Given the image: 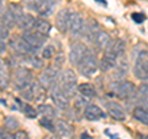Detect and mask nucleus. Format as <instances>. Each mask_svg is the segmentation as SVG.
<instances>
[{
	"instance_id": "obj_26",
	"label": "nucleus",
	"mask_w": 148,
	"mask_h": 139,
	"mask_svg": "<svg viewBox=\"0 0 148 139\" xmlns=\"http://www.w3.org/2000/svg\"><path fill=\"white\" fill-rule=\"evenodd\" d=\"M37 110H38V113L42 114L43 117L56 118V116H57V110L52 105H48V104H40Z\"/></svg>"
},
{
	"instance_id": "obj_1",
	"label": "nucleus",
	"mask_w": 148,
	"mask_h": 139,
	"mask_svg": "<svg viewBox=\"0 0 148 139\" xmlns=\"http://www.w3.org/2000/svg\"><path fill=\"white\" fill-rule=\"evenodd\" d=\"M77 75L72 69H66L64 72L61 73V75L58 78V81H57V85L61 90H63L67 95H73L74 94V90L77 87Z\"/></svg>"
},
{
	"instance_id": "obj_21",
	"label": "nucleus",
	"mask_w": 148,
	"mask_h": 139,
	"mask_svg": "<svg viewBox=\"0 0 148 139\" xmlns=\"http://www.w3.org/2000/svg\"><path fill=\"white\" fill-rule=\"evenodd\" d=\"M0 87H1V90H5L9 82H10V73H9V68L8 65L5 64V62H4V59L1 61V63H0Z\"/></svg>"
},
{
	"instance_id": "obj_29",
	"label": "nucleus",
	"mask_w": 148,
	"mask_h": 139,
	"mask_svg": "<svg viewBox=\"0 0 148 139\" xmlns=\"http://www.w3.org/2000/svg\"><path fill=\"white\" fill-rule=\"evenodd\" d=\"M40 124L42 127H45L49 132H53L54 133V131H56V123L53 122V119L49 118V117H42V118L40 119Z\"/></svg>"
},
{
	"instance_id": "obj_39",
	"label": "nucleus",
	"mask_w": 148,
	"mask_h": 139,
	"mask_svg": "<svg viewBox=\"0 0 148 139\" xmlns=\"http://www.w3.org/2000/svg\"><path fill=\"white\" fill-rule=\"evenodd\" d=\"M0 44H1V50L0 52H1V54H4L5 53V41H0Z\"/></svg>"
},
{
	"instance_id": "obj_10",
	"label": "nucleus",
	"mask_w": 148,
	"mask_h": 139,
	"mask_svg": "<svg viewBox=\"0 0 148 139\" xmlns=\"http://www.w3.org/2000/svg\"><path fill=\"white\" fill-rule=\"evenodd\" d=\"M22 37L25 38V41L34 49H40L43 47V44L46 42V36L38 33L37 31H35L34 29L32 30H27V31H24L22 33Z\"/></svg>"
},
{
	"instance_id": "obj_16",
	"label": "nucleus",
	"mask_w": 148,
	"mask_h": 139,
	"mask_svg": "<svg viewBox=\"0 0 148 139\" xmlns=\"http://www.w3.org/2000/svg\"><path fill=\"white\" fill-rule=\"evenodd\" d=\"M83 114L88 121H99V119L106 118V113L98 105H88L85 110L83 111Z\"/></svg>"
},
{
	"instance_id": "obj_30",
	"label": "nucleus",
	"mask_w": 148,
	"mask_h": 139,
	"mask_svg": "<svg viewBox=\"0 0 148 139\" xmlns=\"http://www.w3.org/2000/svg\"><path fill=\"white\" fill-rule=\"evenodd\" d=\"M88 99H89V97H85V96H83V95L78 96L77 99H75V101H74V106H75V108L84 111L85 107L88 106Z\"/></svg>"
},
{
	"instance_id": "obj_12",
	"label": "nucleus",
	"mask_w": 148,
	"mask_h": 139,
	"mask_svg": "<svg viewBox=\"0 0 148 139\" xmlns=\"http://www.w3.org/2000/svg\"><path fill=\"white\" fill-rule=\"evenodd\" d=\"M85 27V21L79 12H72L71 14V21H69V32L73 36H79L83 33Z\"/></svg>"
},
{
	"instance_id": "obj_2",
	"label": "nucleus",
	"mask_w": 148,
	"mask_h": 139,
	"mask_svg": "<svg viewBox=\"0 0 148 139\" xmlns=\"http://www.w3.org/2000/svg\"><path fill=\"white\" fill-rule=\"evenodd\" d=\"M20 92H21V96L26 101L42 102L46 99V87L40 81H34L29 87H26L25 90H22Z\"/></svg>"
},
{
	"instance_id": "obj_41",
	"label": "nucleus",
	"mask_w": 148,
	"mask_h": 139,
	"mask_svg": "<svg viewBox=\"0 0 148 139\" xmlns=\"http://www.w3.org/2000/svg\"><path fill=\"white\" fill-rule=\"evenodd\" d=\"M143 139H148V137H146V138H143Z\"/></svg>"
},
{
	"instance_id": "obj_15",
	"label": "nucleus",
	"mask_w": 148,
	"mask_h": 139,
	"mask_svg": "<svg viewBox=\"0 0 148 139\" xmlns=\"http://www.w3.org/2000/svg\"><path fill=\"white\" fill-rule=\"evenodd\" d=\"M106 110H108L110 117L116 119V121H125L126 119V113H125L122 105L116 102V101H110L106 104Z\"/></svg>"
},
{
	"instance_id": "obj_27",
	"label": "nucleus",
	"mask_w": 148,
	"mask_h": 139,
	"mask_svg": "<svg viewBox=\"0 0 148 139\" xmlns=\"http://www.w3.org/2000/svg\"><path fill=\"white\" fill-rule=\"evenodd\" d=\"M78 92H79L80 95L85 96V97H94L96 95V91H95V86L90 84V82H84V84H80L78 85Z\"/></svg>"
},
{
	"instance_id": "obj_17",
	"label": "nucleus",
	"mask_w": 148,
	"mask_h": 139,
	"mask_svg": "<svg viewBox=\"0 0 148 139\" xmlns=\"http://www.w3.org/2000/svg\"><path fill=\"white\" fill-rule=\"evenodd\" d=\"M54 4H56L54 0H36L34 3V6L41 16L47 17L49 15H52Z\"/></svg>"
},
{
	"instance_id": "obj_18",
	"label": "nucleus",
	"mask_w": 148,
	"mask_h": 139,
	"mask_svg": "<svg viewBox=\"0 0 148 139\" xmlns=\"http://www.w3.org/2000/svg\"><path fill=\"white\" fill-rule=\"evenodd\" d=\"M100 31V27H99V24H98V21L96 20H89L85 24V27H84V31H83V33L82 36H84L85 38L88 41H90V42H92L95 38V36L96 33Z\"/></svg>"
},
{
	"instance_id": "obj_5",
	"label": "nucleus",
	"mask_w": 148,
	"mask_h": 139,
	"mask_svg": "<svg viewBox=\"0 0 148 139\" xmlns=\"http://www.w3.org/2000/svg\"><path fill=\"white\" fill-rule=\"evenodd\" d=\"M78 68H79V72H80V74H83V75L94 76L96 74V72H98V69H100L99 68V61H98V58H96V55L90 52L80 62Z\"/></svg>"
},
{
	"instance_id": "obj_11",
	"label": "nucleus",
	"mask_w": 148,
	"mask_h": 139,
	"mask_svg": "<svg viewBox=\"0 0 148 139\" xmlns=\"http://www.w3.org/2000/svg\"><path fill=\"white\" fill-rule=\"evenodd\" d=\"M10 47L15 50L16 53L21 54V55H30L34 54L36 52V49H34L25 41L24 37H14L12 40H10Z\"/></svg>"
},
{
	"instance_id": "obj_8",
	"label": "nucleus",
	"mask_w": 148,
	"mask_h": 139,
	"mask_svg": "<svg viewBox=\"0 0 148 139\" xmlns=\"http://www.w3.org/2000/svg\"><path fill=\"white\" fill-rule=\"evenodd\" d=\"M90 50L88 49L86 44L83 42H75L71 47V52H69V61L73 65H79L80 62L84 59Z\"/></svg>"
},
{
	"instance_id": "obj_35",
	"label": "nucleus",
	"mask_w": 148,
	"mask_h": 139,
	"mask_svg": "<svg viewBox=\"0 0 148 139\" xmlns=\"http://www.w3.org/2000/svg\"><path fill=\"white\" fill-rule=\"evenodd\" d=\"M132 18H133V21H135V22H137V24H141V22L145 21L146 16L143 15V14L135 12V14H132Z\"/></svg>"
},
{
	"instance_id": "obj_38",
	"label": "nucleus",
	"mask_w": 148,
	"mask_h": 139,
	"mask_svg": "<svg viewBox=\"0 0 148 139\" xmlns=\"http://www.w3.org/2000/svg\"><path fill=\"white\" fill-rule=\"evenodd\" d=\"M80 139H92V137L90 136L89 133L84 132V133H82V134H80Z\"/></svg>"
},
{
	"instance_id": "obj_14",
	"label": "nucleus",
	"mask_w": 148,
	"mask_h": 139,
	"mask_svg": "<svg viewBox=\"0 0 148 139\" xmlns=\"http://www.w3.org/2000/svg\"><path fill=\"white\" fill-rule=\"evenodd\" d=\"M56 123V131L54 133L57 134L59 138L62 139H72L73 136H74V129L72 127V124H69L67 121L64 119H56L54 121Z\"/></svg>"
},
{
	"instance_id": "obj_20",
	"label": "nucleus",
	"mask_w": 148,
	"mask_h": 139,
	"mask_svg": "<svg viewBox=\"0 0 148 139\" xmlns=\"http://www.w3.org/2000/svg\"><path fill=\"white\" fill-rule=\"evenodd\" d=\"M36 20L31 14H24L21 16V18L17 21V26L20 27L21 30L24 31H27V30H32L35 27V24H36Z\"/></svg>"
},
{
	"instance_id": "obj_33",
	"label": "nucleus",
	"mask_w": 148,
	"mask_h": 139,
	"mask_svg": "<svg viewBox=\"0 0 148 139\" xmlns=\"http://www.w3.org/2000/svg\"><path fill=\"white\" fill-rule=\"evenodd\" d=\"M29 63L31 64L32 67H34L35 69H41L43 67V63H42V61L38 58V57H36V55H34L32 54L31 57L29 58Z\"/></svg>"
},
{
	"instance_id": "obj_32",
	"label": "nucleus",
	"mask_w": 148,
	"mask_h": 139,
	"mask_svg": "<svg viewBox=\"0 0 148 139\" xmlns=\"http://www.w3.org/2000/svg\"><path fill=\"white\" fill-rule=\"evenodd\" d=\"M54 52H56V48L53 46H46L42 50V57L45 59H52L54 55Z\"/></svg>"
},
{
	"instance_id": "obj_36",
	"label": "nucleus",
	"mask_w": 148,
	"mask_h": 139,
	"mask_svg": "<svg viewBox=\"0 0 148 139\" xmlns=\"http://www.w3.org/2000/svg\"><path fill=\"white\" fill-rule=\"evenodd\" d=\"M0 139H16V137L14 136L12 133H10V132L1 131V134H0Z\"/></svg>"
},
{
	"instance_id": "obj_6",
	"label": "nucleus",
	"mask_w": 148,
	"mask_h": 139,
	"mask_svg": "<svg viewBox=\"0 0 148 139\" xmlns=\"http://www.w3.org/2000/svg\"><path fill=\"white\" fill-rule=\"evenodd\" d=\"M114 94L122 99H131L136 94V85L128 80H117L112 85Z\"/></svg>"
},
{
	"instance_id": "obj_7",
	"label": "nucleus",
	"mask_w": 148,
	"mask_h": 139,
	"mask_svg": "<svg viewBox=\"0 0 148 139\" xmlns=\"http://www.w3.org/2000/svg\"><path fill=\"white\" fill-rule=\"evenodd\" d=\"M59 75H61V73H59L58 65L47 67L42 73H41L40 82L46 87V89H53V87L57 85Z\"/></svg>"
},
{
	"instance_id": "obj_4",
	"label": "nucleus",
	"mask_w": 148,
	"mask_h": 139,
	"mask_svg": "<svg viewBox=\"0 0 148 139\" xmlns=\"http://www.w3.org/2000/svg\"><path fill=\"white\" fill-rule=\"evenodd\" d=\"M133 73L140 80H148V50H141L135 61Z\"/></svg>"
},
{
	"instance_id": "obj_19",
	"label": "nucleus",
	"mask_w": 148,
	"mask_h": 139,
	"mask_svg": "<svg viewBox=\"0 0 148 139\" xmlns=\"http://www.w3.org/2000/svg\"><path fill=\"white\" fill-rule=\"evenodd\" d=\"M111 41H112V40H111V37H110V35L108 33V32L100 30L98 33H96L94 41H92V43L96 46V48H99V49H105V48L110 44Z\"/></svg>"
},
{
	"instance_id": "obj_31",
	"label": "nucleus",
	"mask_w": 148,
	"mask_h": 139,
	"mask_svg": "<svg viewBox=\"0 0 148 139\" xmlns=\"http://www.w3.org/2000/svg\"><path fill=\"white\" fill-rule=\"evenodd\" d=\"M4 126H5V128L9 129V131H12V129H16L18 127V122L15 117L9 116V117L5 118V121H4Z\"/></svg>"
},
{
	"instance_id": "obj_3",
	"label": "nucleus",
	"mask_w": 148,
	"mask_h": 139,
	"mask_svg": "<svg viewBox=\"0 0 148 139\" xmlns=\"http://www.w3.org/2000/svg\"><path fill=\"white\" fill-rule=\"evenodd\" d=\"M32 73L27 68H17L14 73L12 84L17 91H22L32 84Z\"/></svg>"
},
{
	"instance_id": "obj_23",
	"label": "nucleus",
	"mask_w": 148,
	"mask_h": 139,
	"mask_svg": "<svg viewBox=\"0 0 148 139\" xmlns=\"http://www.w3.org/2000/svg\"><path fill=\"white\" fill-rule=\"evenodd\" d=\"M115 70L117 72V76L119 78H123L125 75L127 74V70H128V62L125 54L120 55L117 58V62H116V65H115Z\"/></svg>"
},
{
	"instance_id": "obj_9",
	"label": "nucleus",
	"mask_w": 148,
	"mask_h": 139,
	"mask_svg": "<svg viewBox=\"0 0 148 139\" xmlns=\"http://www.w3.org/2000/svg\"><path fill=\"white\" fill-rule=\"evenodd\" d=\"M51 99L54 106L59 110H66L71 105V99L69 95H67L63 90H61L58 86H54L52 91H51Z\"/></svg>"
},
{
	"instance_id": "obj_13",
	"label": "nucleus",
	"mask_w": 148,
	"mask_h": 139,
	"mask_svg": "<svg viewBox=\"0 0 148 139\" xmlns=\"http://www.w3.org/2000/svg\"><path fill=\"white\" fill-rule=\"evenodd\" d=\"M71 14L68 9H62L56 15V27L61 33H66L69 31V21H71Z\"/></svg>"
},
{
	"instance_id": "obj_37",
	"label": "nucleus",
	"mask_w": 148,
	"mask_h": 139,
	"mask_svg": "<svg viewBox=\"0 0 148 139\" xmlns=\"http://www.w3.org/2000/svg\"><path fill=\"white\" fill-rule=\"evenodd\" d=\"M15 137H16V139H30L29 136H27L24 131H17L16 134H15Z\"/></svg>"
},
{
	"instance_id": "obj_22",
	"label": "nucleus",
	"mask_w": 148,
	"mask_h": 139,
	"mask_svg": "<svg viewBox=\"0 0 148 139\" xmlns=\"http://www.w3.org/2000/svg\"><path fill=\"white\" fill-rule=\"evenodd\" d=\"M16 102L18 105V107L21 108V112L24 113L26 117H29V118H36L37 117V114H38V110L35 108L34 106H31L30 104H27V102H22V101H20V100H16Z\"/></svg>"
},
{
	"instance_id": "obj_28",
	"label": "nucleus",
	"mask_w": 148,
	"mask_h": 139,
	"mask_svg": "<svg viewBox=\"0 0 148 139\" xmlns=\"http://www.w3.org/2000/svg\"><path fill=\"white\" fill-rule=\"evenodd\" d=\"M1 25H5L9 29H12L14 26L16 25V18L14 16V14L11 12V10H5L1 14Z\"/></svg>"
},
{
	"instance_id": "obj_25",
	"label": "nucleus",
	"mask_w": 148,
	"mask_h": 139,
	"mask_svg": "<svg viewBox=\"0 0 148 139\" xmlns=\"http://www.w3.org/2000/svg\"><path fill=\"white\" fill-rule=\"evenodd\" d=\"M34 30L37 31V32H38V33H41V35L47 36V35L49 33V31H51V24H49L47 20H45L43 17L37 18Z\"/></svg>"
},
{
	"instance_id": "obj_40",
	"label": "nucleus",
	"mask_w": 148,
	"mask_h": 139,
	"mask_svg": "<svg viewBox=\"0 0 148 139\" xmlns=\"http://www.w3.org/2000/svg\"><path fill=\"white\" fill-rule=\"evenodd\" d=\"M51 139H62V138H59L58 136H56V137H52V138H51Z\"/></svg>"
},
{
	"instance_id": "obj_34",
	"label": "nucleus",
	"mask_w": 148,
	"mask_h": 139,
	"mask_svg": "<svg viewBox=\"0 0 148 139\" xmlns=\"http://www.w3.org/2000/svg\"><path fill=\"white\" fill-rule=\"evenodd\" d=\"M9 37V27H6L5 25H1V30H0V38L1 41L8 40Z\"/></svg>"
},
{
	"instance_id": "obj_24",
	"label": "nucleus",
	"mask_w": 148,
	"mask_h": 139,
	"mask_svg": "<svg viewBox=\"0 0 148 139\" xmlns=\"http://www.w3.org/2000/svg\"><path fill=\"white\" fill-rule=\"evenodd\" d=\"M132 114L138 122L148 126V108H146L145 106H137V107H135V110L132 111Z\"/></svg>"
}]
</instances>
